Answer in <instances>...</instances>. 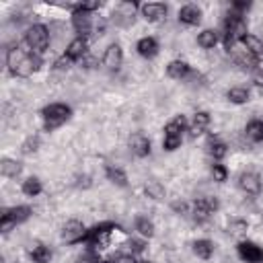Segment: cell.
<instances>
[{"label":"cell","instance_id":"27","mask_svg":"<svg viewBox=\"0 0 263 263\" xmlns=\"http://www.w3.org/2000/svg\"><path fill=\"white\" fill-rule=\"evenodd\" d=\"M107 179L119 187H125L127 185V175L119 168V166H107Z\"/></svg>","mask_w":263,"mask_h":263},{"label":"cell","instance_id":"26","mask_svg":"<svg viewBox=\"0 0 263 263\" xmlns=\"http://www.w3.org/2000/svg\"><path fill=\"white\" fill-rule=\"evenodd\" d=\"M31 259H33V263H49L51 261V251L45 245H35L31 249Z\"/></svg>","mask_w":263,"mask_h":263},{"label":"cell","instance_id":"4","mask_svg":"<svg viewBox=\"0 0 263 263\" xmlns=\"http://www.w3.org/2000/svg\"><path fill=\"white\" fill-rule=\"evenodd\" d=\"M41 115H43V125H45V129L51 132V129L60 127L62 123H66V121L70 119L72 109H70L68 105H64V103H51V105L43 107Z\"/></svg>","mask_w":263,"mask_h":263},{"label":"cell","instance_id":"11","mask_svg":"<svg viewBox=\"0 0 263 263\" xmlns=\"http://www.w3.org/2000/svg\"><path fill=\"white\" fill-rule=\"evenodd\" d=\"M238 257L247 263H263V249L251 240H242L238 242Z\"/></svg>","mask_w":263,"mask_h":263},{"label":"cell","instance_id":"7","mask_svg":"<svg viewBox=\"0 0 263 263\" xmlns=\"http://www.w3.org/2000/svg\"><path fill=\"white\" fill-rule=\"evenodd\" d=\"M138 8H140V6H138V2L123 0V2H119V4L115 6V10H113L111 18H113V23H115L117 27H129V25H134L136 10H138Z\"/></svg>","mask_w":263,"mask_h":263},{"label":"cell","instance_id":"18","mask_svg":"<svg viewBox=\"0 0 263 263\" xmlns=\"http://www.w3.org/2000/svg\"><path fill=\"white\" fill-rule=\"evenodd\" d=\"M166 74H168L171 78H175V80H183V78H187V76L191 74V68H189V64L183 62V60H173V62L166 66Z\"/></svg>","mask_w":263,"mask_h":263},{"label":"cell","instance_id":"28","mask_svg":"<svg viewBox=\"0 0 263 263\" xmlns=\"http://www.w3.org/2000/svg\"><path fill=\"white\" fill-rule=\"evenodd\" d=\"M23 193L27 195V197H35V195H39L41 193V181L37 179V177H29L25 183H23Z\"/></svg>","mask_w":263,"mask_h":263},{"label":"cell","instance_id":"5","mask_svg":"<svg viewBox=\"0 0 263 263\" xmlns=\"http://www.w3.org/2000/svg\"><path fill=\"white\" fill-rule=\"evenodd\" d=\"M187 127V121L183 115H177L173 121H168L164 125V140H162V146L164 150H177L181 146V140H183V132Z\"/></svg>","mask_w":263,"mask_h":263},{"label":"cell","instance_id":"30","mask_svg":"<svg viewBox=\"0 0 263 263\" xmlns=\"http://www.w3.org/2000/svg\"><path fill=\"white\" fill-rule=\"evenodd\" d=\"M136 230L142 234V236H146V238H152L154 236V224L148 220V218H136Z\"/></svg>","mask_w":263,"mask_h":263},{"label":"cell","instance_id":"33","mask_svg":"<svg viewBox=\"0 0 263 263\" xmlns=\"http://www.w3.org/2000/svg\"><path fill=\"white\" fill-rule=\"evenodd\" d=\"M228 230H230L234 236H242V234H247L249 224H247V220H230Z\"/></svg>","mask_w":263,"mask_h":263},{"label":"cell","instance_id":"3","mask_svg":"<svg viewBox=\"0 0 263 263\" xmlns=\"http://www.w3.org/2000/svg\"><path fill=\"white\" fill-rule=\"evenodd\" d=\"M49 41H51V33L45 25H33L27 29V35H25V43L29 47V51L41 55L47 51L49 47Z\"/></svg>","mask_w":263,"mask_h":263},{"label":"cell","instance_id":"21","mask_svg":"<svg viewBox=\"0 0 263 263\" xmlns=\"http://www.w3.org/2000/svg\"><path fill=\"white\" fill-rule=\"evenodd\" d=\"M21 162L18 160H12V158H2L0 160V173H2V177H8V179H12V177H18L21 175Z\"/></svg>","mask_w":263,"mask_h":263},{"label":"cell","instance_id":"25","mask_svg":"<svg viewBox=\"0 0 263 263\" xmlns=\"http://www.w3.org/2000/svg\"><path fill=\"white\" fill-rule=\"evenodd\" d=\"M193 253L199 257V259H210L212 253H214V245L208 240V238H199L193 242Z\"/></svg>","mask_w":263,"mask_h":263},{"label":"cell","instance_id":"2","mask_svg":"<svg viewBox=\"0 0 263 263\" xmlns=\"http://www.w3.org/2000/svg\"><path fill=\"white\" fill-rule=\"evenodd\" d=\"M247 35H249V29H247L245 16L230 12L226 16V21H224V45H226V49L228 51L234 49V43L242 41Z\"/></svg>","mask_w":263,"mask_h":263},{"label":"cell","instance_id":"36","mask_svg":"<svg viewBox=\"0 0 263 263\" xmlns=\"http://www.w3.org/2000/svg\"><path fill=\"white\" fill-rule=\"evenodd\" d=\"M109 263H138V261H136L134 253H119V255H115Z\"/></svg>","mask_w":263,"mask_h":263},{"label":"cell","instance_id":"32","mask_svg":"<svg viewBox=\"0 0 263 263\" xmlns=\"http://www.w3.org/2000/svg\"><path fill=\"white\" fill-rule=\"evenodd\" d=\"M144 191H146V195L152 197V199H164V187H162L158 181H148Z\"/></svg>","mask_w":263,"mask_h":263},{"label":"cell","instance_id":"20","mask_svg":"<svg viewBox=\"0 0 263 263\" xmlns=\"http://www.w3.org/2000/svg\"><path fill=\"white\" fill-rule=\"evenodd\" d=\"M242 45H245V49L255 58V60H259V58H263V41L257 37V35H247L242 41H240Z\"/></svg>","mask_w":263,"mask_h":263},{"label":"cell","instance_id":"1","mask_svg":"<svg viewBox=\"0 0 263 263\" xmlns=\"http://www.w3.org/2000/svg\"><path fill=\"white\" fill-rule=\"evenodd\" d=\"M6 66L8 70L18 76V78H29L33 72L39 70L41 66V58L33 51H25L21 49L18 45H12L8 51H6Z\"/></svg>","mask_w":263,"mask_h":263},{"label":"cell","instance_id":"6","mask_svg":"<svg viewBox=\"0 0 263 263\" xmlns=\"http://www.w3.org/2000/svg\"><path fill=\"white\" fill-rule=\"evenodd\" d=\"M31 216V208L29 205H14V208H8L2 212V220H0V230L2 232H8L12 226L29 220Z\"/></svg>","mask_w":263,"mask_h":263},{"label":"cell","instance_id":"15","mask_svg":"<svg viewBox=\"0 0 263 263\" xmlns=\"http://www.w3.org/2000/svg\"><path fill=\"white\" fill-rule=\"evenodd\" d=\"M179 21L185 25H199L201 23V8L195 4H185L179 10Z\"/></svg>","mask_w":263,"mask_h":263},{"label":"cell","instance_id":"13","mask_svg":"<svg viewBox=\"0 0 263 263\" xmlns=\"http://www.w3.org/2000/svg\"><path fill=\"white\" fill-rule=\"evenodd\" d=\"M238 185H240V189L245 193L259 195V191H261V177L257 173H253V171H247V173H242L238 177Z\"/></svg>","mask_w":263,"mask_h":263},{"label":"cell","instance_id":"10","mask_svg":"<svg viewBox=\"0 0 263 263\" xmlns=\"http://www.w3.org/2000/svg\"><path fill=\"white\" fill-rule=\"evenodd\" d=\"M86 228H84V224L82 222H78V220H70V222H66V226L62 228V238L68 242V245H76V242H82L84 238H86Z\"/></svg>","mask_w":263,"mask_h":263},{"label":"cell","instance_id":"22","mask_svg":"<svg viewBox=\"0 0 263 263\" xmlns=\"http://www.w3.org/2000/svg\"><path fill=\"white\" fill-rule=\"evenodd\" d=\"M210 125V113H205V111H197L195 115H193V123H191V136H199L205 127Z\"/></svg>","mask_w":263,"mask_h":263},{"label":"cell","instance_id":"29","mask_svg":"<svg viewBox=\"0 0 263 263\" xmlns=\"http://www.w3.org/2000/svg\"><path fill=\"white\" fill-rule=\"evenodd\" d=\"M249 90L247 88H242V86H234V88H230L228 90V101L230 103H236V105H242V103H247L249 101Z\"/></svg>","mask_w":263,"mask_h":263},{"label":"cell","instance_id":"19","mask_svg":"<svg viewBox=\"0 0 263 263\" xmlns=\"http://www.w3.org/2000/svg\"><path fill=\"white\" fill-rule=\"evenodd\" d=\"M136 49L142 58H154L158 53V41L154 37H142L138 43H136Z\"/></svg>","mask_w":263,"mask_h":263},{"label":"cell","instance_id":"12","mask_svg":"<svg viewBox=\"0 0 263 263\" xmlns=\"http://www.w3.org/2000/svg\"><path fill=\"white\" fill-rule=\"evenodd\" d=\"M140 10H142V16H144L148 23H158V21H162V18L166 16V12H168L166 4H162V2H144V4L140 6Z\"/></svg>","mask_w":263,"mask_h":263},{"label":"cell","instance_id":"17","mask_svg":"<svg viewBox=\"0 0 263 263\" xmlns=\"http://www.w3.org/2000/svg\"><path fill=\"white\" fill-rule=\"evenodd\" d=\"M129 148H132V152L136 154V156H148L150 154V140L144 136V134H134L132 138H129Z\"/></svg>","mask_w":263,"mask_h":263},{"label":"cell","instance_id":"37","mask_svg":"<svg viewBox=\"0 0 263 263\" xmlns=\"http://www.w3.org/2000/svg\"><path fill=\"white\" fill-rule=\"evenodd\" d=\"M72 64H74V60H72V58H68V55L64 53L62 58H58V60H55V64H53V66H55V70H68Z\"/></svg>","mask_w":263,"mask_h":263},{"label":"cell","instance_id":"40","mask_svg":"<svg viewBox=\"0 0 263 263\" xmlns=\"http://www.w3.org/2000/svg\"><path fill=\"white\" fill-rule=\"evenodd\" d=\"M253 82H255L257 86H263V70H257V72L253 74Z\"/></svg>","mask_w":263,"mask_h":263},{"label":"cell","instance_id":"35","mask_svg":"<svg viewBox=\"0 0 263 263\" xmlns=\"http://www.w3.org/2000/svg\"><path fill=\"white\" fill-rule=\"evenodd\" d=\"M37 146H39V138H37V136H31V138L25 140V144H23V152H25V154H31V152L37 150Z\"/></svg>","mask_w":263,"mask_h":263},{"label":"cell","instance_id":"39","mask_svg":"<svg viewBox=\"0 0 263 263\" xmlns=\"http://www.w3.org/2000/svg\"><path fill=\"white\" fill-rule=\"evenodd\" d=\"M173 210L175 212H181V214H191V210H189V205L185 201H175L173 203Z\"/></svg>","mask_w":263,"mask_h":263},{"label":"cell","instance_id":"34","mask_svg":"<svg viewBox=\"0 0 263 263\" xmlns=\"http://www.w3.org/2000/svg\"><path fill=\"white\" fill-rule=\"evenodd\" d=\"M212 177H214V181L224 183V181L228 179V171H226V166H224V164H214V166H212Z\"/></svg>","mask_w":263,"mask_h":263},{"label":"cell","instance_id":"23","mask_svg":"<svg viewBox=\"0 0 263 263\" xmlns=\"http://www.w3.org/2000/svg\"><path fill=\"white\" fill-rule=\"evenodd\" d=\"M245 134H247V138H249L251 142H263V121H261V119L249 121Z\"/></svg>","mask_w":263,"mask_h":263},{"label":"cell","instance_id":"38","mask_svg":"<svg viewBox=\"0 0 263 263\" xmlns=\"http://www.w3.org/2000/svg\"><path fill=\"white\" fill-rule=\"evenodd\" d=\"M144 247H146V245H144L142 240H134V238L129 240V253H142Z\"/></svg>","mask_w":263,"mask_h":263},{"label":"cell","instance_id":"24","mask_svg":"<svg viewBox=\"0 0 263 263\" xmlns=\"http://www.w3.org/2000/svg\"><path fill=\"white\" fill-rule=\"evenodd\" d=\"M216 43H218V33L214 29H205L197 35V45L203 49H212Z\"/></svg>","mask_w":263,"mask_h":263},{"label":"cell","instance_id":"41","mask_svg":"<svg viewBox=\"0 0 263 263\" xmlns=\"http://www.w3.org/2000/svg\"><path fill=\"white\" fill-rule=\"evenodd\" d=\"M140 263H154V261H140Z\"/></svg>","mask_w":263,"mask_h":263},{"label":"cell","instance_id":"14","mask_svg":"<svg viewBox=\"0 0 263 263\" xmlns=\"http://www.w3.org/2000/svg\"><path fill=\"white\" fill-rule=\"evenodd\" d=\"M123 62V51H121V45L119 43H111L105 53H103V66L109 68V70H117Z\"/></svg>","mask_w":263,"mask_h":263},{"label":"cell","instance_id":"31","mask_svg":"<svg viewBox=\"0 0 263 263\" xmlns=\"http://www.w3.org/2000/svg\"><path fill=\"white\" fill-rule=\"evenodd\" d=\"M208 150H210V154H212L216 160H220V158H224V156H226V152H228V146H226L224 142H220V140H210V144H208Z\"/></svg>","mask_w":263,"mask_h":263},{"label":"cell","instance_id":"16","mask_svg":"<svg viewBox=\"0 0 263 263\" xmlns=\"http://www.w3.org/2000/svg\"><path fill=\"white\" fill-rule=\"evenodd\" d=\"M86 53H88V41H86L84 37H76V39H72V41L68 43L66 55L72 58L74 62H76V60H82Z\"/></svg>","mask_w":263,"mask_h":263},{"label":"cell","instance_id":"9","mask_svg":"<svg viewBox=\"0 0 263 263\" xmlns=\"http://www.w3.org/2000/svg\"><path fill=\"white\" fill-rule=\"evenodd\" d=\"M72 27H74V31L78 33V37H88L90 33H92V27H95V23H92V12H84V10H76V12H72Z\"/></svg>","mask_w":263,"mask_h":263},{"label":"cell","instance_id":"8","mask_svg":"<svg viewBox=\"0 0 263 263\" xmlns=\"http://www.w3.org/2000/svg\"><path fill=\"white\" fill-rule=\"evenodd\" d=\"M216 210H218V199H216V197H199V199H195L191 214H193L195 222L201 224V222H205Z\"/></svg>","mask_w":263,"mask_h":263}]
</instances>
